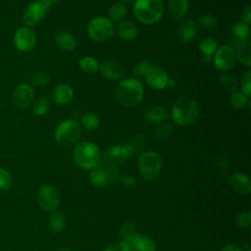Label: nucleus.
<instances>
[{"label":"nucleus","instance_id":"27","mask_svg":"<svg viewBox=\"0 0 251 251\" xmlns=\"http://www.w3.org/2000/svg\"><path fill=\"white\" fill-rule=\"evenodd\" d=\"M98 61L92 56H84L79 59L78 67L79 69L86 74H94L99 70Z\"/></svg>","mask_w":251,"mask_h":251},{"label":"nucleus","instance_id":"7","mask_svg":"<svg viewBox=\"0 0 251 251\" xmlns=\"http://www.w3.org/2000/svg\"><path fill=\"white\" fill-rule=\"evenodd\" d=\"M138 168L142 176L146 179L155 178L161 170V158L154 151L142 153L138 159Z\"/></svg>","mask_w":251,"mask_h":251},{"label":"nucleus","instance_id":"31","mask_svg":"<svg viewBox=\"0 0 251 251\" xmlns=\"http://www.w3.org/2000/svg\"><path fill=\"white\" fill-rule=\"evenodd\" d=\"M218 49V42L212 37H205L199 42V50L203 56L212 57Z\"/></svg>","mask_w":251,"mask_h":251},{"label":"nucleus","instance_id":"26","mask_svg":"<svg viewBox=\"0 0 251 251\" xmlns=\"http://www.w3.org/2000/svg\"><path fill=\"white\" fill-rule=\"evenodd\" d=\"M127 14V8L121 2H115L108 10V19L112 23H119L123 21Z\"/></svg>","mask_w":251,"mask_h":251},{"label":"nucleus","instance_id":"21","mask_svg":"<svg viewBox=\"0 0 251 251\" xmlns=\"http://www.w3.org/2000/svg\"><path fill=\"white\" fill-rule=\"evenodd\" d=\"M228 181L233 190L239 194H248L251 190L249 178L241 173H235L231 175Z\"/></svg>","mask_w":251,"mask_h":251},{"label":"nucleus","instance_id":"6","mask_svg":"<svg viewBox=\"0 0 251 251\" xmlns=\"http://www.w3.org/2000/svg\"><path fill=\"white\" fill-rule=\"evenodd\" d=\"M86 30L93 41L103 43L112 38L115 32V26L107 17L98 16L88 22Z\"/></svg>","mask_w":251,"mask_h":251},{"label":"nucleus","instance_id":"33","mask_svg":"<svg viewBox=\"0 0 251 251\" xmlns=\"http://www.w3.org/2000/svg\"><path fill=\"white\" fill-rule=\"evenodd\" d=\"M248 96H246L241 91H235L230 93L229 104L233 109H242L248 103Z\"/></svg>","mask_w":251,"mask_h":251},{"label":"nucleus","instance_id":"11","mask_svg":"<svg viewBox=\"0 0 251 251\" xmlns=\"http://www.w3.org/2000/svg\"><path fill=\"white\" fill-rule=\"evenodd\" d=\"M14 44L18 50L29 52L36 44V34L30 27H20L14 34Z\"/></svg>","mask_w":251,"mask_h":251},{"label":"nucleus","instance_id":"2","mask_svg":"<svg viewBox=\"0 0 251 251\" xmlns=\"http://www.w3.org/2000/svg\"><path fill=\"white\" fill-rule=\"evenodd\" d=\"M199 109L197 103L188 97L177 98L171 107L170 115L173 122L178 126H187L196 121Z\"/></svg>","mask_w":251,"mask_h":251},{"label":"nucleus","instance_id":"29","mask_svg":"<svg viewBox=\"0 0 251 251\" xmlns=\"http://www.w3.org/2000/svg\"><path fill=\"white\" fill-rule=\"evenodd\" d=\"M154 64L150 61V60H142L139 61L138 63H136L133 67H132V73L135 76L137 77H141L144 78L147 76V75L152 71V69L154 68Z\"/></svg>","mask_w":251,"mask_h":251},{"label":"nucleus","instance_id":"25","mask_svg":"<svg viewBox=\"0 0 251 251\" xmlns=\"http://www.w3.org/2000/svg\"><path fill=\"white\" fill-rule=\"evenodd\" d=\"M130 247L134 251H155L156 250V243L152 238L137 235L130 243Z\"/></svg>","mask_w":251,"mask_h":251},{"label":"nucleus","instance_id":"12","mask_svg":"<svg viewBox=\"0 0 251 251\" xmlns=\"http://www.w3.org/2000/svg\"><path fill=\"white\" fill-rule=\"evenodd\" d=\"M132 154H134V147L131 144L115 145L104 152V159L110 165H119Z\"/></svg>","mask_w":251,"mask_h":251},{"label":"nucleus","instance_id":"30","mask_svg":"<svg viewBox=\"0 0 251 251\" xmlns=\"http://www.w3.org/2000/svg\"><path fill=\"white\" fill-rule=\"evenodd\" d=\"M80 124L84 128L93 130L99 126L100 119L99 116L94 112H85L80 118Z\"/></svg>","mask_w":251,"mask_h":251},{"label":"nucleus","instance_id":"1","mask_svg":"<svg viewBox=\"0 0 251 251\" xmlns=\"http://www.w3.org/2000/svg\"><path fill=\"white\" fill-rule=\"evenodd\" d=\"M143 96V85L135 77H126L121 80L116 87V97L125 107H136L142 102Z\"/></svg>","mask_w":251,"mask_h":251},{"label":"nucleus","instance_id":"14","mask_svg":"<svg viewBox=\"0 0 251 251\" xmlns=\"http://www.w3.org/2000/svg\"><path fill=\"white\" fill-rule=\"evenodd\" d=\"M197 32L196 23L191 19H184L182 20L176 29L177 38L180 43L188 44L190 43L193 38L195 37Z\"/></svg>","mask_w":251,"mask_h":251},{"label":"nucleus","instance_id":"42","mask_svg":"<svg viewBox=\"0 0 251 251\" xmlns=\"http://www.w3.org/2000/svg\"><path fill=\"white\" fill-rule=\"evenodd\" d=\"M235 223L239 227H249L251 224V214L248 211L240 213L237 216Z\"/></svg>","mask_w":251,"mask_h":251},{"label":"nucleus","instance_id":"37","mask_svg":"<svg viewBox=\"0 0 251 251\" xmlns=\"http://www.w3.org/2000/svg\"><path fill=\"white\" fill-rule=\"evenodd\" d=\"M197 23L204 29H212L218 25L217 18L212 15H209V14L200 15L197 18Z\"/></svg>","mask_w":251,"mask_h":251},{"label":"nucleus","instance_id":"3","mask_svg":"<svg viewBox=\"0 0 251 251\" xmlns=\"http://www.w3.org/2000/svg\"><path fill=\"white\" fill-rule=\"evenodd\" d=\"M73 158L75 163L81 169L91 170L100 165L101 152L96 144L89 141H83L75 147Z\"/></svg>","mask_w":251,"mask_h":251},{"label":"nucleus","instance_id":"28","mask_svg":"<svg viewBox=\"0 0 251 251\" xmlns=\"http://www.w3.org/2000/svg\"><path fill=\"white\" fill-rule=\"evenodd\" d=\"M89 178H90L92 185H94L95 187H98V188L105 187L109 183V180H110L107 173L105 171L99 170V169L93 170L89 175Z\"/></svg>","mask_w":251,"mask_h":251},{"label":"nucleus","instance_id":"39","mask_svg":"<svg viewBox=\"0 0 251 251\" xmlns=\"http://www.w3.org/2000/svg\"><path fill=\"white\" fill-rule=\"evenodd\" d=\"M49 81H50L49 75L46 73H43V72L34 73L30 76V82L37 86H44V85L48 84Z\"/></svg>","mask_w":251,"mask_h":251},{"label":"nucleus","instance_id":"50","mask_svg":"<svg viewBox=\"0 0 251 251\" xmlns=\"http://www.w3.org/2000/svg\"><path fill=\"white\" fill-rule=\"evenodd\" d=\"M120 2L123 3V4H125V5L126 6L127 4H132V3L134 2V0H121Z\"/></svg>","mask_w":251,"mask_h":251},{"label":"nucleus","instance_id":"45","mask_svg":"<svg viewBox=\"0 0 251 251\" xmlns=\"http://www.w3.org/2000/svg\"><path fill=\"white\" fill-rule=\"evenodd\" d=\"M219 166H220V170L223 173H226L228 170V166H229V161L228 158L226 154H222L219 158Z\"/></svg>","mask_w":251,"mask_h":251},{"label":"nucleus","instance_id":"53","mask_svg":"<svg viewBox=\"0 0 251 251\" xmlns=\"http://www.w3.org/2000/svg\"><path fill=\"white\" fill-rule=\"evenodd\" d=\"M249 251H250V250H249Z\"/></svg>","mask_w":251,"mask_h":251},{"label":"nucleus","instance_id":"23","mask_svg":"<svg viewBox=\"0 0 251 251\" xmlns=\"http://www.w3.org/2000/svg\"><path fill=\"white\" fill-rule=\"evenodd\" d=\"M56 45L65 52H72L76 46L75 38L67 31H60L54 37Z\"/></svg>","mask_w":251,"mask_h":251},{"label":"nucleus","instance_id":"48","mask_svg":"<svg viewBox=\"0 0 251 251\" xmlns=\"http://www.w3.org/2000/svg\"><path fill=\"white\" fill-rule=\"evenodd\" d=\"M123 182H124L126 185L129 186V185H132V184L134 183V178H132V177H130V176H126V177L123 178Z\"/></svg>","mask_w":251,"mask_h":251},{"label":"nucleus","instance_id":"8","mask_svg":"<svg viewBox=\"0 0 251 251\" xmlns=\"http://www.w3.org/2000/svg\"><path fill=\"white\" fill-rule=\"evenodd\" d=\"M47 10L48 8L40 0L30 2L23 14V22L25 26L32 27L38 25L45 18Z\"/></svg>","mask_w":251,"mask_h":251},{"label":"nucleus","instance_id":"43","mask_svg":"<svg viewBox=\"0 0 251 251\" xmlns=\"http://www.w3.org/2000/svg\"><path fill=\"white\" fill-rule=\"evenodd\" d=\"M104 251H133L126 242H114L110 244Z\"/></svg>","mask_w":251,"mask_h":251},{"label":"nucleus","instance_id":"22","mask_svg":"<svg viewBox=\"0 0 251 251\" xmlns=\"http://www.w3.org/2000/svg\"><path fill=\"white\" fill-rule=\"evenodd\" d=\"M234 49L236 59L246 67L251 66V43L249 40H245L237 43L232 47Z\"/></svg>","mask_w":251,"mask_h":251},{"label":"nucleus","instance_id":"38","mask_svg":"<svg viewBox=\"0 0 251 251\" xmlns=\"http://www.w3.org/2000/svg\"><path fill=\"white\" fill-rule=\"evenodd\" d=\"M173 129H174V127L170 123H164V124L160 125V126L157 128L156 133H155L156 139L159 141L167 140L172 135Z\"/></svg>","mask_w":251,"mask_h":251},{"label":"nucleus","instance_id":"13","mask_svg":"<svg viewBox=\"0 0 251 251\" xmlns=\"http://www.w3.org/2000/svg\"><path fill=\"white\" fill-rule=\"evenodd\" d=\"M34 91L32 87L27 83L19 84L12 94L13 105L20 110L27 108L33 99Z\"/></svg>","mask_w":251,"mask_h":251},{"label":"nucleus","instance_id":"19","mask_svg":"<svg viewBox=\"0 0 251 251\" xmlns=\"http://www.w3.org/2000/svg\"><path fill=\"white\" fill-rule=\"evenodd\" d=\"M116 32L121 39L130 41L137 37L138 28L132 22L123 20L117 24Z\"/></svg>","mask_w":251,"mask_h":251},{"label":"nucleus","instance_id":"46","mask_svg":"<svg viewBox=\"0 0 251 251\" xmlns=\"http://www.w3.org/2000/svg\"><path fill=\"white\" fill-rule=\"evenodd\" d=\"M222 251H241V249H240L238 246H236L235 244L229 243V244L225 245V246L223 247Z\"/></svg>","mask_w":251,"mask_h":251},{"label":"nucleus","instance_id":"52","mask_svg":"<svg viewBox=\"0 0 251 251\" xmlns=\"http://www.w3.org/2000/svg\"><path fill=\"white\" fill-rule=\"evenodd\" d=\"M59 251H71L70 249H61V250H59Z\"/></svg>","mask_w":251,"mask_h":251},{"label":"nucleus","instance_id":"20","mask_svg":"<svg viewBox=\"0 0 251 251\" xmlns=\"http://www.w3.org/2000/svg\"><path fill=\"white\" fill-rule=\"evenodd\" d=\"M250 35L249 26L244 25L241 22H237L233 24L229 29V38L231 42V47L236 45L239 42L248 40Z\"/></svg>","mask_w":251,"mask_h":251},{"label":"nucleus","instance_id":"41","mask_svg":"<svg viewBox=\"0 0 251 251\" xmlns=\"http://www.w3.org/2000/svg\"><path fill=\"white\" fill-rule=\"evenodd\" d=\"M240 89L241 92L244 93L246 96L251 95V73L246 72L240 80Z\"/></svg>","mask_w":251,"mask_h":251},{"label":"nucleus","instance_id":"17","mask_svg":"<svg viewBox=\"0 0 251 251\" xmlns=\"http://www.w3.org/2000/svg\"><path fill=\"white\" fill-rule=\"evenodd\" d=\"M51 98L57 105H67L74 98V90L68 84L59 83L52 89Z\"/></svg>","mask_w":251,"mask_h":251},{"label":"nucleus","instance_id":"10","mask_svg":"<svg viewBox=\"0 0 251 251\" xmlns=\"http://www.w3.org/2000/svg\"><path fill=\"white\" fill-rule=\"evenodd\" d=\"M236 61L234 49L230 45H222L218 47L214 54L213 62L215 68L220 72L230 70Z\"/></svg>","mask_w":251,"mask_h":251},{"label":"nucleus","instance_id":"15","mask_svg":"<svg viewBox=\"0 0 251 251\" xmlns=\"http://www.w3.org/2000/svg\"><path fill=\"white\" fill-rule=\"evenodd\" d=\"M169 75L167 72L161 67H154L152 71L145 77L146 83L155 90L164 89L167 86Z\"/></svg>","mask_w":251,"mask_h":251},{"label":"nucleus","instance_id":"4","mask_svg":"<svg viewBox=\"0 0 251 251\" xmlns=\"http://www.w3.org/2000/svg\"><path fill=\"white\" fill-rule=\"evenodd\" d=\"M132 11L140 23L153 25L162 18L164 7L161 0H134Z\"/></svg>","mask_w":251,"mask_h":251},{"label":"nucleus","instance_id":"36","mask_svg":"<svg viewBox=\"0 0 251 251\" xmlns=\"http://www.w3.org/2000/svg\"><path fill=\"white\" fill-rule=\"evenodd\" d=\"M121 235H122V238L127 244H129L138 235V232L135 228V226L132 223H127L122 226Z\"/></svg>","mask_w":251,"mask_h":251},{"label":"nucleus","instance_id":"44","mask_svg":"<svg viewBox=\"0 0 251 251\" xmlns=\"http://www.w3.org/2000/svg\"><path fill=\"white\" fill-rule=\"evenodd\" d=\"M240 19H241V23H243L244 25L249 26V25L251 23V8L249 6H245L241 10Z\"/></svg>","mask_w":251,"mask_h":251},{"label":"nucleus","instance_id":"47","mask_svg":"<svg viewBox=\"0 0 251 251\" xmlns=\"http://www.w3.org/2000/svg\"><path fill=\"white\" fill-rule=\"evenodd\" d=\"M48 9L50 8V7H52L54 4H56L57 2H59L60 0H40Z\"/></svg>","mask_w":251,"mask_h":251},{"label":"nucleus","instance_id":"51","mask_svg":"<svg viewBox=\"0 0 251 251\" xmlns=\"http://www.w3.org/2000/svg\"><path fill=\"white\" fill-rule=\"evenodd\" d=\"M203 61L206 63H210L212 61V57L210 56H203Z\"/></svg>","mask_w":251,"mask_h":251},{"label":"nucleus","instance_id":"32","mask_svg":"<svg viewBox=\"0 0 251 251\" xmlns=\"http://www.w3.org/2000/svg\"><path fill=\"white\" fill-rule=\"evenodd\" d=\"M219 82H220L221 86H222L226 92L232 93V92L237 91V88H238L237 80H236V78H235L232 75H230V74H225V75H223L220 77Z\"/></svg>","mask_w":251,"mask_h":251},{"label":"nucleus","instance_id":"40","mask_svg":"<svg viewBox=\"0 0 251 251\" xmlns=\"http://www.w3.org/2000/svg\"><path fill=\"white\" fill-rule=\"evenodd\" d=\"M12 186V176L3 168H0V190L6 191Z\"/></svg>","mask_w":251,"mask_h":251},{"label":"nucleus","instance_id":"9","mask_svg":"<svg viewBox=\"0 0 251 251\" xmlns=\"http://www.w3.org/2000/svg\"><path fill=\"white\" fill-rule=\"evenodd\" d=\"M36 201L43 210L54 212L59 206L60 194L55 187L43 185L37 191Z\"/></svg>","mask_w":251,"mask_h":251},{"label":"nucleus","instance_id":"49","mask_svg":"<svg viewBox=\"0 0 251 251\" xmlns=\"http://www.w3.org/2000/svg\"><path fill=\"white\" fill-rule=\"evenodd\" d=\"M176 84V80L174 79V78H170L169 77V79H168V83H167V86L169 85V86H175Z\"/></svg>","mask_w":251,"mask_h":251},{"label":"nucleus","instance_id":"18","mask_svg":"<svg viewBox=\"0 0 251 251\" xmlns=\"http://www.w3.org/2000/svg\"><path fill=\"white\" fill-rule=\"evenodd\" d=\"M98 71L100 72L102 76H104L107 79H112V80L120 79L121 77H123V75L125 74V70H124L123 66L114 61H106V62L102 63L99 66Z\"/></svg>","mask_w":251,"mask_h":251},{"label":"nucleus","instance_id":"34","mask_svg":"<svg viewBox=\"0 0 251 251\" xmlns=\"http://www.w3.org/2000/svg\"><path fill=\"white\" fill-rule=\"evenodd\" d=\"M66 225L65 218L58 212H52V214L49 217V227L51 230L58 232L64 229Z\"/></svg>","mask_w":251,"mask_h":251},{"label":"nucleus","instance_id":"24","mask_svg":"<svg viewBox=\"0 0 251 251\" xmlns=\"http://www.w3.org/2000/svg\"><path fill=\"white\" fill-rule=\"evenodd\" d=\"M168 116H169L168 111L160 105L151 106L145 111L146 121H148L149 123H152V124L163 123L168 118Z\"/></svg>","mask_w":251,"mask_h":251},{"label":"nucleus","instance_id":"35","mask_svg":"<svg viewBox=\"0 0 251 251\" xmlns=\"http://www.w3.org/2000/svg\"><path fill=\"white\" fill-rule=\"evenodd\" d=\"M49 108H50V103L48 99L45 97H40L32 103V112L35 116H38V117L46 115Z\"/></svg>","mask_w":251,"mask_h":251},{"label":"nucleus","instance_id":"5","mask_svg":"<svg viewBox=\"0 0 251 251\" xmlns=\"http://www.w3.org/2000/svg\"><path fill=\"white\" fill-rule=\"evenodd\" d=\"M81 127L78 122L69 119L61 122L55 128V141L61 146H70L75 144L80 137Z\"/></svg>","mask_w":251,"mask_h":251},{"label":"nucleus","instance_id":"16","mask_svg":"<svg viewBox=\"0 0 251 251\" xmlns=\"http://www.w3.org/2000/svg\"><path fill=\"white\" fill-rule=\"evenodd\" d=\"M189 9L188 0H170L167 5V15L171 21H180Z\"/></svg>","mask_w":251,"mask_h":251}]
</instances>
